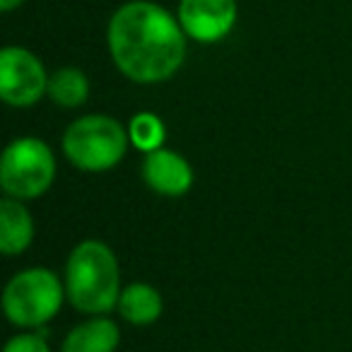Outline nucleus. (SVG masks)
Segmentation results:
<instances>
[{
	"label": "nucleus",
	"mask_w": 352,
	"mask_h": 352,
	"mask_svg": "<svg viewBox=\"0 0 352 352\" xmlns=\"http://www.w3.org/2000/svg\"><path fill=\"white\" fill-rule=\"evenodd\" d=\"M107 44L116 68L140 85L164 82L186 58L182 22L150 0H133L113 12Z\"/></svg>",
	"instance_id": "1"
},
{
	"label": "nucleus",
	"mask_w": 352,
	"mask_h": 352,
	"mask_svg": "<svg viewBox=\"0 0 352 352\" xmlns=\"http://www.w3.org/2000/svg\"><path fill=\"white\" fill-rule=\"evenodd\" d=\"M65 297L78 311L104 316L118 307L121 270L116 254L99 239H85L65 263Z\"/></svg>",
	"instance_id": "2"
},
{
	"label": "nucleus",
	"mask_w": 352,
	"mask_h": 352,
	"mask_svg": "<svg viewBox=\"0 0 352 352\" xmlns=\"http://www.w3.org/2000/svg\"><path fill=\"white\" fill-rule=\"evenodd\" d=\"M128 128L104 113H89L68 126L63 133V155L82 171H109L128 150Z\"/></svg>",
	"instance_id": "3"
},
{
	"label": "nucleus",
	"mask_w": 352,
	"mask_h": 352,
	"mask_svg": "<svg viewBox=\"0 0 352 352\" xmlns=\"http://www.w3.org/2000/svg\"><path fill=\"white\" fill-rule=\"evenodd\" d=\"M65 287L49 268H27L12 275L3 289V311L12 326L36 328L58 314Z\"/></svg>",
	"instance_id": "4"
},
{
	"label": "nucleus",
	"mask_w": 352,
	"mask_h": 352,
	"mask_svg": "<svg viewBox=\"0 0 352 352\" xmlns=\"http://www.w3.org/2000/svg\"><path fill=\"white\" fill-rule=\"evenodd\" d=\"M56 179L54 150L39 138H17L0 160V186L6 196L32 201L44 196Z\"/></svg>",
	"instance_id": "5"
},
{
	"label": "nucleus",
	"mask_w": 352,
	"mask_h": 352,
	"mask_svg": "<svg viewBox=\"0 0 352 352\" xmlns=\"http://www.w3.org/2000/svg\"><path fill=\"white\" fill-rule=\"evenodd\" d=\"M49 89V75L39 58L22 46L0 51V97L17 109L34 107Z\"/></svg>",
	"instance_id": "6"
},
{
	"label": "nucleus",
	"mask_w": 352,
	"mask_h": 352,
	"mask_svg": "<svg viewBox=\"0 0 352 352\" xmlns=\"http://www.w3.org/2000/svg\"><path fill=\"white\" fill-rule=\"evenodd\" d=\"M179 22L193 41L215 44L234 27L236 0H182Z\"/></svg>",
	"instance_id": "7"
},
{
	"label": "nucleus",
	"mask_w": 352,
	"mask_h": 352,
	"mask_svg": "<svg viewBox=\"0 0 352 352\" xmlns=\"http://www.w3.org/2000/svg\"><path fill=\"white\" fill-rule=\"evenodd\" d=\"M142 182L160 196L179 198L191 191L193 169L179 152L160 147L155 152H147L142 160Z\"/></svg>",
	"instance_id": "8"
},
{
	"label": "nucleus",
	"mask_w": 352,
	"mask_h": 352,
	"mask_svg": "<svg viewBox=\"0 0 352 352\" xmlns=\"http://www.w3.org/2000/svg\"><path fill=\"white\" fill-rule=\"evenodd\" d=\"M34 239V220L25 203L6 196L0 201V251L6 256H17L30 249Z\"/></svg>",
	"instance_id": "9"
},
{
	"label": "nucleus",
	"mask_w": 352,
	"mask_h": 352,
	"mask_svg": "<svg viewBox=\"0 0 352 352\" xmlns=\"http://www.w3.org/2000/svg\"><path fill=\"white\" fill-rule=\"evenodd\" d=\"M121 340L118 326L107 316H92L65 336L60 352H113Z\"/></svg>",
	"instance_id": "10"
},
{
	"label": "nucleus",
	"mask_w": 352,
	"mask_h": 352,
	"mask_svg": "<svg viewBox=\"0 0 352 352\" xmlns=\"http://www.w3.org/2000/svg\"><path fill=\"white\" fill-rule=\"evenodd\" d=\"M118 314L133 326H150L162 316V294L147 283H133L121 289L118 297Z\"/></svg>",
	"instance_id": "11"
},
{
	"label": "nucleus",
	"mask_w": 352,
	"mask_h": 352,
	"mask_svg": "<svg viewBox=\"0 0 352 352\" xmlns=\"http://www.w3.org/2000/svg\"><path fill=\"white\" fill-rule=\"evenodd\" d=\"M49 99L63 109H78L87 102L89 97V82L82 70L78 68H60L54 75H49Z\"/></svg>",
	"instance_id": "12"
},
{
	"label": "nucleus",
	"mask_w": 352,
	"mask_h": 352,
	"mask_svg": "<svg viewBox=\"0 0 352 352\" xmlns=\"http://www.w3.org/2000/svg\"><path fill=\"white\" fill-rule=\"evenodd\" d=\"M128 138H131V145H135L138 150L147 155V152H155L164 145L166 128L160 116L150 111H140L128 123Z\"/></svg>",
	"instance_id": "13"
},
{
	"label": "nucleus",
	"mask_w": 352,
	"mask_h": 352,
	"mask_svg": "<svg viewBox=\"0 0 352 352\" xmlns=\"http://www.w3.org/2000/svg\"><path fill=\"white\" fill-rule=\"evenodd\" d=\"M3 352H51L49 342L36 333H22L6 342Z\"/></svg>",
	"instance_id": "14"
},
{
	"label": "nucleus",
	"mask_w": 352,
	"mask_h": 352,
	"mask_svg": "<svg viewBox=\"0 0 352 352\" xmlns=\"http://www.w3.org/2000/svg\"><path fill=\"white\" fill-rule=\"evenodd\" d=\"M25 0H0V10L3 12H10V10H15L17 6H22Z\"/></svg>",
	"instance_id": "15"
}]
</instances>
